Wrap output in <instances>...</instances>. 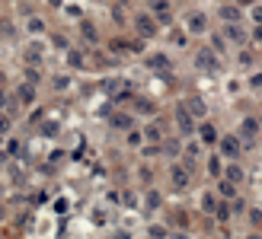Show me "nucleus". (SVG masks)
Instances as JSON below:
<instances>
[{"label":"nucleus","instance_id":"obj_35","mask_svg":"<svg viewBox=\"0 0 262 239\" xmlns=\"http://www.w3.org/2000/svg\"><path fill=\"white\" fill-rule=\"evenodd\" d=\"M7 131H10V115L0 112V134H7Z\"/></svg>","mask_w":262,"mask_h":239},{"label":"nucleus","instance_id":"obj_3","mask_svg":"<svg viewBox=\"0 0 262 239\" xmlns=\"http://www.w3.org/2000/svg\"><path fill=\"white\" fill-rule=\"evenodd\" d=\"M176 125H179V131H182V134H192V131L198 128V125H195V115L186 109V102H179V105H176Z\"/></svg>","mask_w":262,"mask_h":239},{"label":"nucleus","instance_id":"obj_43","mask_svg":"<svg viewBox=\"0 0 262 239\" xmlns=\"http://www.w3.org/2000/svg\"><path fill=\"white\" fill-rule=\"evenodd\" d=\"M249 220H253V226H259L262 223V214L259 211H249Z\"/></svg>","mask_w":262,"mask_h":239},{"label":"nucleus","instance_id":"obj_2","mask_svg":"<svg viewBox=\"0 0 262 239\" xmlns=\"http://www.w3.org/2000/svg\"><path fill=\"white\" fill-rule=\"evenodd\" d=\"M135 29H138L141 39H153V35H157V29H160V22L153 19V13H138V16H135Z\"/></svg>","mask_w":262,"mask_h":239},{"label":"nucleus","instance_id":"obj_42","mask_svg":"<svg viewBox=\"0 0 262 239\" xmlns=\"http://www.w3.org/2000/svg\"><path fill=\"white\" fill-rule=\"evenodd\" d=\"M253 19H256L259 26H262V4H256V7H253Z\"/></svg>","mask_w":262,"mask_h":239},{"label":"nucleus","instance_id":"obj_19","mask_svg":"<svg viewBox=\"0 0 262 239\" xmlns=\"http://www.w3.org/2000/svg\"><path fill=\"white\" fill-rule=\"evenodd\" d=\"M218 195H221L224 201H230V198L237 195V185L230 182V178H224V182H218Z\"/></svg>","mask_w":262,"mask_h":239},{"label":"nucleus","instance_id":"obj_8","mask_svg":"<svg viewBox=\"0 0 262 239\" xmlns=\"http://www.w3.org/2000/svg\"><path fill=\"white\" fill-rule=\"evenodd\" d=\"M109 125L115 131H128V128H135V115L131 112H109Z\"/></svg>","mask_w":262,"mask_h":239},{"label":"nucleus","instance_id":"obj_34","mask_svg":"<svg viewBox=\"0 0 262 239\" xmlns=\"http://www.w3.org/2000/svg\"><path fill=\"white\" fill-rule=\"evenodd\" d=\"M51 86H55V89H67V86H70V80H67V77H55V80H51Z\"/></svg>","mask_w":262,"mask_h":239},{"label":"nucleus","instance_id":"obj_14","mask_svg":"<svg viewBox=\"0 0 262 239\" xmlns=\"http://www.w3.org/2000/svg\"><path fill=\"white\" fill-rule=\"evenodd\" d=\"M42 54H45L42 42H29V45H26V61H29V64H39V61H42Z\"/></svg>","mask_w":262,"mask_h":239},{"label":"nucleus","instance_id":"obj_12","mask_svg":"<svg viewBox=\"0 0 262 239\" xmlns=\"http://www.w3.org/2000/svg\"><path fill=\"white\" fill-rule=\"evenodd\" d=\"M16 99H19V105H32L35 102V83H19Z\"/></svg>","mask_w":262,"mask_h":239},{"label":"nucleus","instance_id":"obj_4","mask_svg":"<svg viewBox=\"0 0 262 239\" xmlns=\"http://www.w3.org/2000/svg\"><path fill=\"white\" fill-rule=\"evenodd\" d=\"M150 4V13L157 16L160 26H170L173 22V10H170V0H147Z\"/></svg>","mask_w":262,"mask_h":239},{"label":"nucleus","instance_id":"obj_26","mask_svg":"<svg viewBox=\"0 0 262 239\" xmlns=\"http://www.w3.org/2000/svg\"><path fill=\"white\" fill-rule=\"evenodd\" d=\"M160 143H163V147H160V150L166 153V157H176V153H179V150H182V147H179V143H176V140H160Z\"/></svg>","mask_w":262,"mask_h":239},{"label":"nucleus","instance_id":"obj_7","mask_svg":"<svg viewBox=\"0 0 262 239\" xmlns=\"http://www.w3.org/2000/svg\"><path fill=\"white\" fill-rule=\"evenodd\" d=\"M147 67H150V70H160V74H170L173 61H170V54H163V51H153V54H147Z\"/></svg>","mask_w":262,"mask_h":239},{"label":"nucleus","instance_id":"obj_24","mask_svg":"<svg viewBox=\"0 0 262 239\" xmlns=\"http://www.w3.org/2000/svg\"><path fill=\"white\" fill-rule=\"evenodd\" d=\"M214 207H218V198H214L211 191H205V195H201V211H205V214H214Z\"/></svg>","mask_w":262,"mask_h":239},{"label":"nucleus","instance_id":"obj_38","mask_svg":"<svg viewBox=\"0 0 262 239\" xmlns=\"http://www.w3.org/2000/svg\"><path fill=\"white\" fill-rule=\"evenodd\" d=\"M173 42H176V45L182 48V45H186V32H179V29H173Z\"/></svg>","mask_w":262,"mask_h":239},{"label":"nucleus","instance_id":"obj_22","mask_svg":"<svg viewBox=\"0 0 262 239\" xmlns=\"http://www.w3.org/2000/svg\"><path fill=\"white\" fill-rule=\"evenodd\" d=\"M221 19L224 22H240V7H221Z\"/></svg>","mask_w":262,"mask_h":239},{"label":"nucleus","instance_id":"obj_31","mask_svg":"<svg viewBox=\"0 0 262 239\" xmlns=\"http://www.w3.org/2000/svg\"><path fill=\"white\" fill-rule=\"evenodd\" d=\"M224 42H227L224 35H214V39H211V51H214V54H221V51H224Z\"/></svg>","mask_w":262,"mask_h":239},{"label":"nucleus","instance_id":"obj_48","mask_svg":"<svg viewBox=\"0 0 262 239\" xmlns=\"http://www.w3.org/2000/svg\"><path fill=\"white\" fill-rule=\"evenodd\" d=\"M118 4H125V0H118Z\"/></svg>","mask_w":262,"mask_h":239},{"label":"nucleus","instance_id":"obj_15","mask_svg":"<svg viewBox=\"0 0 262 239\" xmlns=\"http://www.w3.org/2000/svg\"><path fill=\"white\" fill-rule=\"evenodd\" d=\"M208 175H214V178H218L221 172H224V157H221V153H214V157H208V169H205Z\"/></svg>","mask_w":262,"mask_h":239},{"label":"nucleus","instance_id":"obj_30","mask_svg":"<svg viewBox=\"0 0 262 239\" xmlns=\"http://www.w3.org/2000/svg\"><path fill=\"white\" fill-rule=\"evenodd\" d=\"M214 217H218V220L224 223V220L230 217V207H227V204H221V201H218V207H214Z\"/></svg>","mask_w":262,"mask_h":239},{"label":"nucleus","instance_id":"obj_10","mask_svg":"<svg viewBox=\"0 0 262 239\" xmlns=\"http://www.w3.org/2000/svg\"><path fill=\"white\" fill-rule=\"evenodd\" d=\"M186 29L192 32V35H201V32H205V13H198V10H195V13H189L186 16Z\"/></svg>","mask_w":262,"mask_h":239},{"label":"nucleus","instance_id":"obj_39","mask_svg":"<svg viewBox=\"0 0 262 239\" xmlns=\"http://www.w3.org/2000/svg\"><path fill=\"white\" fill-rule=\"evenodd\" d=\"M42 134H58V125H51V122H45V125H42Z\"/></svg>","mask_w":262,"mask_h":239},{"label":"nucleus","instance_id":"obj_6","mask_svg":"<svg viewBox=\"0 0 262 239\" xmlns=\"http://www.w3.org/2000/svg\"><path fill=\"white\" fill-rule=\"evenodd\" d=\"M195 67H198V70H208V74H214V70H218V54H214L211 48H201V51L195 54Z\"/></svg>","mask_w":262,"mask_h":239},{"label":"nucleus","instance_id":"obj_29","mask_svg":"<svg viewBox=\"0 0 262 239\" xmlns=\"http://www.w3.org/2000/svg\"><path fill=\"white\" fill-rule=\"evenodd\" d=\"M163 204V198H160V191H147V207L153 211V207H160Z\"/></svg>","mask_w":262,"mask_h":239},{"label":"nucleus","instance_id":"obj_13","mask_svg":"<svg viewBox=\"0 0 262 239\" xmlns=\"http://www.w3.org/2000/svg\"><path fill=\"white\" fill-rule=\"evenodd\" d=\"M224 39H230L233 45H246V32L237 26V22H227V29H224Z\"/></svg>","mask_w":262,"mask_h":239},{"label":"nucleus","instance_id":"obj_47","mask_svg":"<svg viewBox=\"0 0 262 239\" xmlns=\"http://www.w3.org/2000/svg\"><path fill=\"white\" fill-rule=\"evenodd\" d=\"M48 4H55V7H61V0H48Z\"/></svg>","mask_w":262,"mask_h":239},{"label":"nucleus","instance_id":"obj_25","mask_svg":"<svg viewBox=\"0 0 262 239\" xmlns=\"http://www.w3.org/2000/svg\"><path fill=\"white\" fill-rule=\"evenodd\" d=\"M141 143H144V131L128 128V147H141Z\"/></svg>","mask_w":262,"mask_h":239},{"label":"nucleus","instance_id":"obj_37","mask_svg":"<svg viewBox=\"0 0 262 239\" xmlns=\"http://www.w3.org/2000/svg\"><path fill=\"white\" fill-rule=\"evenodd\" d=\"M51 45H55V48H67V39H64V35H58V32H55V35H51Z\"/></svg>","mask_w":262,"mask_h":239},{"label":"nucleus","instance_id":"obj_20","mask_svg":"<svg viewBox=\"0 0 262 239\" xmlns=\"http://www.w3.org/2000/svg\"><path fill=\"white\" fill-rule=\"evenodd\" d=\"M80 32H83V39H87V42H99V35H96V26H93L90 19H80Z\"/></svg>","mask_w":262,"mask_h":239},{"label":"nucleus","instance_id":"obj_1","mask_svg":"<svg viewBox=\"0 0 262 239\" xmlns=\"http://www.w3.org/2000/svg\"><path fill=\"white\" fill-rule=\"evenodd\" d=\"M214 147H218V153H221L224 160H237V157H240V150H243V140L237 137V134H227V137H218Z\"/></svg>","mask_w":262,"mask_h":239},{"label":"nucleus","instance_id":"obj_45","mask_svg":"<svg viewBox=\"0 0 262 239\" xmlns=\"http://www.w3.org/2000/svg\"><path fill=\"white\" fill-rule=\"evenodd\" d=\"M7 163V153H0V166H4Z\"/></svg>","mask_w":262,"mask_h":239},{"label":"nucleus","instance_id":"obj_41","mask_svg":"<svg viewBox=\"0 0 262 239\" xmlns=\"http://www.w3.org/2000/svg\"><path fill=\"white\" fill-rule=\"evenodd\" d=\"M147 233H150V236H166V226H160V223H157V226H150Z\"/></svg>","mask_w":262,"mask_h":239},{"label":"nucleus","instance_id":"obj_27","mask_svg":"<svg viewBox=\"0 0 262 239\" xmlns=\"http://www.w3.org/2000/svg\"><path fill=\"white\" fill-rule=\"evenodd\" d=\"M67 64L70 67H83V64H87V57H83L80 51H67Z\"/></svg>","mask_w":262,"mask_h":239},{"label":"nucleus","instance_id":"obj_21","mask_svg":"<svg viewBox=\"0 0 262 239\" xmlns=\"http://www.w3.org/2000/svg\"><path fill=\"white\" fill-rule=\"evenodd\" d=\"M125 86V80H118V77H106L102 80V93H109V96H115V89H122Z\"/></svg>","mask_w":262,"mask_h":239},{"label":"nucleus","instance_id":"obj_46","mask_svg":"<svg viewBox=\"0 0 262 239\" xmlns=\"http://www.w3.org/2000/svg\"><path fill=\"white\" fill-rule=\"evenodd\" d=\"M4 83H7V77H4V74H0V89H4Z\"/></svg>","mask_w":262,"mask_h":239},{"label":"nucleus","instance_id":"obj_18","mask_svg":"<svg viewBox=\"0 0 262 239\" xmlns=\"http://www.w3.org/2000/svg\"><path fill=\"white\" fill-rule=\"evenodd\" d=\"M144 140H150V143H160V140H163V128L150 122V125L144 128Z\"/></svg>","mask_w":262,"mask_h":239},{"label":"nucleus","instance_id":"obj_5","mask_svg":"<svg viewBox=\"0 0 262 239\" xmlns=\"http://www.w3.org/2000/svg\"><path fill=\"white\" fill-rule=\"evenodd\" d=\"M170 178H173L176 188H186L189 182H192V166H189V163H176L173 172H170Z\"/></svg>","mask_w":262,"mask_h":239},{"label":"nucleus","instance_id":"obj_23","mask_svg":"<svg viewBox=\"0 0 262 239\" xmlns=\"http://www.w3.org/2000/svg\"><path fill=\"white\" fill-rule=\"evenodd\" d=\"M131 102H135V112H141V115L153 112V102H150V99H141V96H131Z\"/></svg>","mask_w":262,"mask_h":239},{"label":"nucleus","instance_id":"obj_16","mask_svg":"<svg viewBox=\"0 0 262 239\" xmlns=\"http://www.w3.org/2000/svg\"><path fill=\"white\" fill-rule=\"evenodd\" d=\"M186 109L192 112L195 118H205V102H201L198 96H189V99H186Z\"/></svg>","mask_w":262,"mask_h":239},{"label":"nucleus","instance_id":"obj_11","mask_svg":"<svg viewBox=\"0 0 262 239\" xmlns=\"http://www.w3.org/2000/svg\"><path fill=\"white\" fill-rule=\"evenodd\" d=\"M195 131H198V137H201V143H205V147H214V143H218V131H214V125H211V122L198 125Z\"/></svg>","mask_w":262,"mask_h":239},{"label":"nucleus","instance_id":"obj_28","mask_svg":"<svg viewBox=\"0 0 262 239\" xmlns=\"http://www.w3.org/2000/svg\"><path fill=\"white\" fill-rule=\"evenodd\" d=\"M170 220H173L176 226H182V230H186V223H189V217H186V211H173V214H170Z\"/></svg>","mask_w":262,"mask_h":239},{"label":"nucleus","instance_id":"obj_17","mask_svg":"<svg viewBox=\"0 0 262 239\" xmlns=\"http://www.w3.org/2000/svg\"><path fill=\"white\" fill-rule=\"evenodd\" d=\"M224 172H227V178H230L233 185H240V182H243V169L237 166V160H227V169H224Z\"/></svg>","mask_w":262,"mask_h":239},{"label":"nucleus","instance_id":"obj_32","mask_svg":"<svg viewBox=\"0 0 262 239\" xmlns=\"http://www.w3.org/2000/svg\"><path fill=\"white\" fill-rule=\"evenodd\" d=\"M13 32H16V29H13V22H10V19H0V35H7V39H10Z\"/></svg>","mask_w":262,"mask_h":239},{"label":"nucleus","instance_id":"obj_9","mask_svg":"<svg viewBox=\"0 0 262 239\" xmlns=\"http://www.w3.org/2000/svg\"><path fill=\"white\" fill-rule=\"evenodd\" d=\"M256 134H259V122H256V118H243V125H240V134H237V137L243 140V147H249V140H253Z\"/></svg>","mask_w":262,"mask_h":239},{"label":"nucleus","instance_id":"obj_44","mask_svg":"<svg viewBox=\"0 0 262 239\" xmlns=\"http://www.w3.org/2000/svg\"><path fill=\"white\" fill-rule=\"evenodd\" d=\"M256 39H259V42H262V26H259V29H256Z\"/></svg>","mask_w":262,"mask_h":239},{"label":"nucleus","instance_id":"obj_36","mask_svg":"<svg viewBox=\"0 0 262 239\" xmlns=\"http://www.w3.org/2000/svg\"><path fill=\"white\" fill-rule=\"evenodd\" d=\"M29 32H45V22L42 19H29Z\"/></svg>","mask_w":262,"mask_h":239},{"label":"nucleus","instance_id":"obj_40","mask_svg":"<svg viewBox=\"0 0 262 239\" xmlns=\"http://www.w3.org/2000/svg\"><path fill=\"white\" fill-rule=\"evenodd\" d=\"M26 77H29V83H39V70H35V64L26 70Z\"/></svg>","mask_w":262,"mask_h":239},{"label":"nucleus","instance_id":"obj_33","mask_svg":"<svg viewBox=\"0 0 262 239\" xmlns=\"http://www.w3.org/2000/svg\"><path fill=\"white\" fill-rule=\"evenodd\" d=\"M7 153H13V157H22V147H19V140H7Z\"/></svg>","mask_w":262,"mask_h":239}]
</instances>
